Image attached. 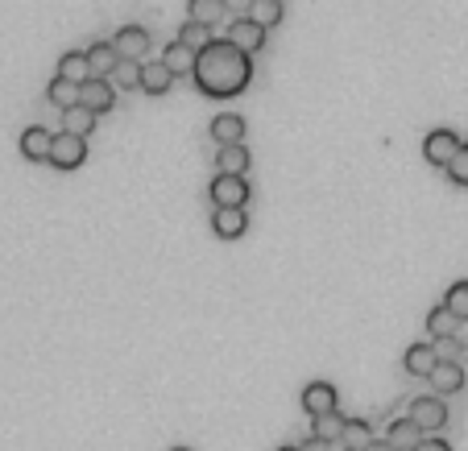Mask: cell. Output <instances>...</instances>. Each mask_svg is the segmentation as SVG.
<instances>
[{
	"label": "cell",
	"instance_id": "cell-30",
	"mask_svg": "<svg viewBox=\"0 0 468 451\" xmlns=\"http://www.w3.org/2000/svg\"><path fill=\"white\" fill-rule=\"evenodd\" d=\"M175 42H183L186 50H195V54H199L207 42H212V30H204V25H195V22H186L183 30H178V38H175Z\"/></svg>",
	"mask_w": 468,
	"mask_h": 451
},
{
	"label": "cell",
	"instance_id": "cell-7",
	"mask_svg": "<svg viewBox=\"0 0 468 451\" xmlns=\"http://www.w3.org/2000/svg\"><path fill=\"white\" fill-rule=\"evenodd\" d=\"M112 50H117V58L142 63V54L150 50V33H145L142 25H125V30H117V38H112Z\"/></svg>",
	"mask_w": 468,
	"mask_h": 451
},
{
	"label": "cell",
	"instance_id": "cell-31",
	"mask_svg": "<svg viewBox=\"0 0 468 451\" xmlns=\"http://www.w3.org/2000/svg\"><path fill=\"white\" fill-rule=\"evenodd\" d=\"M444 170H447V178H452V183H456V186H468V141H464V145H460V150H456V158L447 161Z\"/></svg>",
	"mask_w": 468,
	"mask_h": 451
},
{
	"label": "cell",
	"instance_id": "cell-21",
	"mask_svg": "<svg viewBox=\"0 0 468 451\" xmlns=\"http://www.w3.org/2000/svg\"><path fill=\"white\" fill-rule=\"evenodd\" d=\"M170 71H166L162 63H142V91L145 96H166L170 91Z\"/></svg>",
	"mask_w": 468,
	"mask_h": 451
},
{
	"label": "cell",
	"instance_id": "cell-24",
	"mask_svg": "<svg viewBox=\"0 0 468 451\" xmlns=\"http://www.w3.org/2000/svg\"><path fill=\"white\" fill-rule=\"evenodd\" d=\"M91 129H96V117H91L88 108H66L63 112V133H71V137L88 141Z\"/></svg>",
	"mask_w": 468,
	"mask_h": 451
},
{
	"label": "cell",
	"instance_id": "cell-2",
	"mask_svg": "<svg viewBox=\"0 0 468 451\" xmlns=\"http://www.w3.org/2000/svg\"><path fill=\"white\" fill-rule=\"evenodd\" d=\"M83 158H88V141H79V137H71V133H58L55 141H50V166L55 170H79L83 166Z\"/></svg>",
	"mask_w": 468,
	"mask_h": 451
},
{
	"label": "cell",
	"instance_id": "cell-25",
	"mask_svg": "<svg viewBox=\"0 0 468 451\" xmlns=\"http://www.w3.org/2000/svg\"><path fill=\"white\" fill-rule=\"evenodd\" d=\"M46 100H50V104L55 108H79V83H66V79H50V87H46Z\"/></svg>",
	"mask_w": 468,
	"mask_h": 451
},
{
	"label": "cell",
	"instance_id": "cell-38",
	"mask_svg": "<svg viewBox=\"0 0 468 451\" xmlns=\"http://www.w3.org/2000/svg\"><path fill=\"white\" fill-rule=\"evenodd\" d=\"M175 451H186V447H175Z\"/></svg>",
	"mask_w": 468,
	"mask_h": 451
},
{
	"label": "cell",
	"instance_id": "cell-19",
	"mask_svg": "<svg viewBox=\"0 0 468 451\" xmlns=\"http://www.w3.org/2000/svg\"><path fill=\"white\" fill-rule=\"evenodd\" d=\"M240 137H245V120H240L237 112H220V117L212 120V141H220V145H237Z\"/></svg>",
	"mask_w": 468,
	"mask_h": 451
},
{
	"label": "cell",
	"instance_id": "cell-34",
	"mask_svg": "<svg viewBox=\"0 0 468 451\" xmlns=\"http://www.w3.org/2000/svg\"><path fill=\"white\" fill-rule=\"evenodd\" d=\"M414 451H452V447H447L444 439H423V443H419V447H414Z\"/></svg>",
	"mask_w": 468,
	"mask_h": 451
},
{
	"label": "cell",
	"instance_id": "cell-18",
	"mask_svg": "<svg viewBox=\"0 0 468 451\" xmlns=\"http://www.w3.org/2000/svg\"><path fill=\"white\" fill-rule=\"evenodd\" d=\"M58 79H66V83H88V79H91L88 54H83V50H66L63 58H58Z\"/></svg>",
	"mask_w": 468,
	"mask_h": 451
},
{
	"label": "cell",
	"instance_id": "cell-35",
	"mask_svg": "<svg viewBox=\"0 0 468 451\" xmlns=\"http://www.w3.org/2000/svg\"><path fill=\"white\" fill-rule=\"evenodd\" d=\"M327 447H332V443H324V439H307L299 451H327Z\"/></svg>",
	"mask_w": 468,
	"mask_h": 451
},
{
	"label": "cell",
	"instance_id": "cell-1",
	"mask_svg": "<svg viewBox=\"0 0 468 451\" xmlns=\"http://www.w3.org/2000/svg\"><path fill=\"white\" fill-rule=\"evenodd\" d=\"M191 79H195V91L207 100H232L240 96L245 87L253 83V58L240 54L237 46L224 38V42H212L195 54V66H191Z\"/></svg>",
	"mask_w": 468,
	"mask_h": 451
},
{
	"label": "cell",
	"instance_id": "cell-29",
	"mask_svg": "<svg viewBox=\"0 0 468 451\" xmlns=\"http://www.w3.org/2000/svg\"><path fill=\"white\" fill-rule=\"evenodd\" d=\"M444 307L456 315V319H468V282H452V286H447Z\"/></svg>",
	"mask_w": 468,
	"mask_h": 451
},
{
	"label": "cell",
	"instance_id": "cell-16",
	"mask_svg": "<svg viewBox=\"0 0 468 451\" xmlns=\"http://www.w3.org/2000/svg\"><path fill=\"white\" fill-rule=\"evenodd\" d=\"M50 141H55V133L42 129V125H30V129L22 133V153L30 161H46L50 158Z\"/></svg>",
	"mask_w": 468,
	"mask_h": 451
},
{
	"label": "cell",
	"instance_id": "cell-33",
	"mask_svg": "<svg viewBox=\"0 0 468 451\" xmlns=\"http://www.w3.org/2000/svg\"><path fill=\"white\" fill-rule=\"evenodd\" d=\"M452 344L468 348V319H456V332H452Z\"/></svg>",
	"mask_w": 468,
	"mask_h": 451
},
{
	"label": "cell",
	"instance_id": "cell-8",
	"mask_svg": "<svg viewBox=\"0 0 468 451\" xmlns=\"http://www.w3.org/2000/svg\"><path fill=\"white\" fill-rule=\"evenodd\" d=\"M229 42L237 46L240 54H249V58H253V54L265 46V30H262V25H253L249 17H237V22L229 25Z\"/></svg>",
	"mask_w": 468,
	"mask_h": 451
},
{
	"label": "cell",
	"instance_id": "cell-27",
	"mask_svg": "<svg viewBox=\"0 0 468 451\" xmlns=\"http://www.w3.org/2000/svg\"><path fill=\"white\" fill-rule=\"evenodd\" d=\"M112 87H120V91H137L142 87V63H129V58H120L117 71H112Z\"/></svg>",
	"mask_w": 468,
	"mask_h": 451
},
{
	"label": "cell",
	"instance_id": "cell-37",
	"mask_svg": "<svg viewBox=\"0 0 468 451\" xmlns=\"http://www.w3.org/2000/svg\"><path fill=\"white\" fill-rule=\"evenodd\" d=\"M278 451H299V447H278Z\"/></svg>",
	"mask_w": 468,
	"mask_h": 451
},
{
	"label": "cell",
	"instance_id": "cell-36",
	"mask_svg": "<svg viewBox=\"0 0 468 451\" xmlns=\"http://www.w3.org/2000/svg\"><path fill=\"white\" fill-rule=\"evenodd\" d=\"M365 451H394V447H390V443H386V439H373Z\"/></svg>",
	"mask_w": 468,
	"mask_h": 451
},
{
	"label": "cell",
	"instance_id": "cell-5",
	"mask_svg": "<svg viewBox=\"0 0 468 451\" xmlns=\"http://www.w3.org/2000/svg\"><path fill=\"white\" fill-rule=\"evenodd\" d=\"M460 145H464V141H460L452 129H431V133L423 137V158L431 161V166H439V170H444L447 161L456 158Z\"/></svg>",
	"mask_w": 468,
	"mask_h": 451
},
{
	"label": "cell",
	"instance_id": "cell-3",
	"mask_svg": "<svg viewBox=\"0 0 468 451\" xmlns=\"http://www.w3.org/2000/svg\"><path fill=\"white\" fill-rule=\"evenodd\" d=\"M207 199L216 207H245L249 204V183L237 178V174H216V178L207 183Z\"/></svg>",
	"mask_w": 468,
	"mask_h": 451
},
{
	"label": "cell",
	"instance_id": "cell-15",
	"mask_svg": "<svg viewBox=\"0 0 468 451\" xmlns=\"http://www.w3.org/2000/svg\"><path fill=\"white\" fill-rule=\"evenodd\" d=\"M186 22H195V25H204V30H216L229 13H224V0H186Z\"/></svg>",
	"mask_w": 468,
	"mask_h": 451
},
{
	"label": "cell",
	"instance_id": "cell-22",
	"mask_svg": "<svg viewBox=\"0 0 468 451\" xmlns=\"http://www.w3.org/2000/svg\"><path fill=\"white\" fill-rule=\"evenodd\" d=\"M162 66L170 71V79L175 75H191V66H195V50H186L183 42H170L162 54Z\"/></svg>",
	"mask_w": 468,
	"mask_h": 451
},
{
	"label": "cell",
	"instance_id": "cell-23",
	"mask_svg": "<svg viewBox=\"0 0 468 451\" xmlns=\"http://www.w3.org/2000/svg\"><path fill=\"white\" fill-rule=\"evenodd\" d=\"M340 443L344 451H365L373 443V430L365 419H344V430H340Z\"/></svg>",
	"mask_w": 468,
	"mask_h": 451
},
{
	"label": "cell",
	"instance_id": "cell-32",
	"mask_svg": "<svg viewBox=\"0 0 468 451\" xmlns=\"http://www.w3.org/2000/svg\"><path fill=\"white\" fill-rule=\"evenodd\" d=\"M249 9H253V0H224V13H232V22L249 17Z\"/></svg>",
	"mask_w": 468,
	"mask_h": 451
},
{
	"label": "cell",
	"instance_id": "cell-6",
	"mask_svg": "<svg viewBox=\"0 0 468 451\" xmlns=\"http://www.w3.org/2000/svg\"><path fill=\"white\" fill-rule=\"evenodd\" d=\"M303 410L311 419H324L332 410H340V398H336V386H327V381H311L303 389Z\"/></svg>",
	"mask_w": 468,
	"mask_h": 451
},
{
	"label": "cell",
	"instance_id": "cell-9",
	"mask_svg": "<svg viewBox=\"0 0 468 451\" xmlns=\"http://www.w3.org/2000/svg\"><path fill=\"white\" fill-rule=\"evenodd\" d=\"M245 228H249L245 207H216V212H212V232H216L220 240H237Z\"/></svg>",
	"mask_w": 468,
	"mask_h": 451
},
{
	"label": "cell",
	"instance_id": "cell-26",
	"mask_svg": "<svg viewBox=\"0 0 468 451\" xmlns=\"http://www.w3.org/2000/svg\"><path fill=\"white\" fill-rule=\"evenodd\" d=\"M452 332H456V315L439 302L436 311L427 315V335H431V340H452Z\"/></svg>",
	"mask_w": 468,
	"mask_h": 451
},
{
	"label": "cell",
	"instance_id": "cell-10",
	"mask_svg": "<svg viewBox=\"0 0 468 451\" xmlns=\"http://www.w3.org/2000/svg\"><path fill=\"white\" fill-rule=\"evenodd\" d=\"M431 386H436V398H447V394H460L464 389V369L456 360H436L431 377H427Z\"/></svg>",
	"mask_w": 468,
	"mask_h": 451
},
{
	"label": "cell",
	"instance_id": "cell-17",
	"mask_svg": "<svg viewBox=\"0 0 468 451\" xmlns=\"http://www.w3.org/2000/svg\"><path fill=\"white\" fill-rule=\"evenodd\" d=\"M386 443H390L394 451H414L419 443H423V430L414 427L411 419H394V422H390V435H386Z\"/></svg>",
	"mask_w": 468,
	"mask_h": 451
},
{
	"label": "cell",
	"instance_id": "cell-12",
	"mask_svg": "<svg viewBox=\"0 0 468 451\" xmlns=\"http://www.w3.org/2000/svg\"><path fill=\"white\" fill-rule=\"evenodd\" d=\"M249 150H245V141H237V145H220L216 153V174H237V178H245V170H249Z\"/></svg>",
	"mask_w": 468,
	"mask_h": 451
},
{
	"label": "cell",
	"instance_id": "cell-20",
	"mask_svg": "<svg viewBox=\"0 0 468 451\" xmlns=\"http://www.w3.org/2000/svg\"><path fill=\"white\" fill-rule=\"evenodd\" d=\"M282 17H286V4H282V0H253L249 22H253V25H262L265 33H270L273 25H282Z\"/></svg>",
	"mask_w": 468,
	"mask_h": 451
},
{
	"label": "cell",
	"instance_id": "cell-11",
	"mask_svg": "<svg viewBox=\"0 0 468 451\" xmlns=\"http://www.w3.org/2000/svg\"><path fill=\"white\" fill-rule=\"evenodd\" d=\"M79 108H88L91 117L108 112L112 108V83L108 79H88V83H79Z\"/></svg>",
	"mask_w": 468,
	"mask_h": 451
},
{
	"label": "cell",
	"instance_id": "cell-14",
	"mask_svg": "<svg viewBox=\"0 0 468 451\" xmlns=\"http://www.w3.org/2000/svg\"><path fill=\"white\" fill-rule=\"evenodd\" d=\"M88 71H91V79H108L112 71H117V50H112V42H91L88 50Z\"/></svg>",
	"mask_w": 468,
	"mask_h": 451
},
{
	"label": "cell",
	"instance_id": "cell-13",
	"mask_svg": "<svg viewBox=\"0 0 468 451\" xmlns=\"http://www.w3.org/2000/svg\"><path fill=\"white\" fill-rule=\"evenodd\" d=\"M436 344H427V340H419V344H411L406 348V356H403V365H406V373L411 377H431V369H436Z\"/></svg>",
	"mask_w": 468,
	"mask_h": 451
},
{
	"label": "cell",
	"instance_id": "cell-39",
	"mask_svg": "<svg viewBox=\"0 0 468 451\" xmlns=\"http://www.w3.org/2000/svg\"><path fill=\"white\" fill-rule=\"evenodd\" d=\"M340 451H344V447H340Z\"/></svg>",
	"mask_w": 468,
	"mask_h": 451
},
{
	"label": "cell",
	"instance_id": "cell-4",
	"mask_svg": "<svg viewBox=\"0 0 468 451\" xmlns=\"http://www.w3.org/2000/svg\"><path fill=\"white\" fill-rule=\"evenodd\" d=\"M406 419L423 430V435H436V430L447 422V406L436 398V394H427V398H414L411 402V414H406Z\"/></svg>",
	"mask_w": 468,
	"mask_h": 451
},
{
	"label": "cell",
	"instance_id": "cell-28",
	"mask_svg": "<svg viewBox=\"0 0 468 451\" xmlns=\"http://www.w3.org/2000/svg\"><path fill=\"white\" fill-rule=\"evenodd\" d=\"M316 427H311V439H340V430H344V419H340V410H332V414H324V419H311Z\"/></svg>",
	"mask_w": 468,
	"mask_h": 451
}]
</instances>
